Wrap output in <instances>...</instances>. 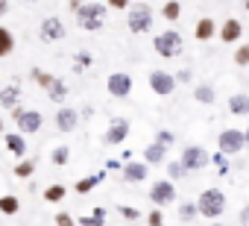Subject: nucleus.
Listing matches in <instances>:
<instances>
[{"label":"nucleus","mask_w":249,"mask_h":226,"mask_svg":"<svg viewBox=\"0 0 249 226\" xmlns=\"http://www.w3.org/2000/svg\"><path fill=\"white\" fill-rule=\"evenodd\" d=\"M117 214L123 217V220H141V208H135V206H117Z\"/></svg>","instance_id":"nucleus-36"},{"label":"nucleus","mask_w":249,"mask_h":226,"mask_svg":"<svg viewBox=\"0 0 249 226\" xmlns=\"http://www.w3.org/2000/svg\"><path fill=\"white\" fill-rule=\"evenodd\" d=\"M161 18H164V21H170V24H176V21L182 18V3H179V0H164V6H161Z\"/></svg>","instance_id":"nucleus-30"},{"label":"nucleus","mask_w":249,"mask_h":226,"mask_svg":"<svg viewBox=\"0 0 249 226\" xmlns=\"http://www.w3.org/2000/svg\"><path fill=\"white\" fill-rule=\"evenodd\" d=\"M12 121H15V127H18L21 135H36L44 127V115H41L38 109H21V106H15L12 109Z\"/></svg>","instance_id":"nucleus-5"},{"label":"nucleus","mask_w":249,"mask_h":226,"mask_svg":"<svg viewBox=\"0 0 249 226\" xmlns=\"http://www.w3.org/2000/svg\"><path fill=\"white\" fill-rule=\"evenodd\" d=\"M120 176H123V182H129V185L147 182V179H150V165H147V162H123Z\"/></svg>","instance_id":"nucleus-14"},{"label":"nucleus","mask_w":249,"mask_h":226,"mask_svg":"<svg viewBox=\"0 0 249 226\" xmlns=\"http://www.w3.org/2000/svg\"><path fill=\"white\" fill-rule=\"evenodd\" d=\"M226 106H229V112H231L234 118H249V94L246 91H234L226 100Z\"/></svg>","instance_id":"nucleus-18"},{"label":"nucleus","mask_w":249,"mask_h":226,"mask_svg":"<svg viewBox=\"0 0 249 226\" xmlns=\"http://www.w3.org/2000/svg\"><path fill=\"white\" fill-rule=\"evenodd\" d=\"M164 170H167V179H173V182H179V179L188 176V170H185V165L179 159H167L164 162Z\"/></svg>","instance_id":"nucleus-31"},{"label":"nucleus","mask_w":249,"mask_h":226,"mask_svg":"<svg viewBox=\"0 0 249 226\" xmlns=\"http://www.w3.org/2000/svg\"><path fill=\"white\" fill-rule=\"evenodd\" d=\"M194 100H196V103H202V106H214L217 94H214V88H211L208 82H199V85L194 88Z\"/></svg>","instance_id":"nucleus-27"},{"label":"nucleus","mask_w":249,"mask_h":226,"mask_svg":"<svg viewBox=\"0 0 249 226\" xmlns=\"http://www.w3.org/2000/svg\"><path fill=\"white\" fill-rule=\"evenodd\" d=\"M153 141H159V144H164V147H173V141H176V135H173L170 130H159Z\"/></svg>","instance_id":"nucleus-39"},{"label":"nucleus","mask_w":249,"mask_h":226,"mask_svg":"<svg viewBox=\"0 0 249 226\" xmlns=\"http://www.w3.org/2000/svg\"><path fill=\"white\" fill-rule=\"evenodd\" d=\"M30 76H33V79H36V82H38V85H41L44 91H47V88H50V85L56 82V76H53V74H44L41 68H30Z\"/></svg>","instance_id":"nucleus-33"},{"label":"nucleus","mask_w":249,"mask_h":226,"mask_svg":"<svg viewBox=\"0 0 249 226\" xmlns=\"http://www.w3.org/2000/svg\"><path fill=\"white\" fill-rule=\"evenodd\" d=\"M217 38L223 41V44H237L240 38H243V24L231 15V18H226L223 24H220V30H217Z\"/></svg>","instance_id":"nucleus-15"},{"label":"nucleus","mask_w":249,"mask_h":226,"mask_svg":"<svg viewBox=\"0 0 249 226\" xmlns=\"http://www.w3.org/2000/svg\"><path fill=\"white\" fill-rule=\"evenodd\" d=\"M68 97H71V91H68V82L56 76V82L47 88V100H50V103H56V106H65V103H68Z\"/></svg>","instance_id":"nucleus-22"},{"label":"nucleus","mask_w":249,"mask_h":226,"mask_svg":"<svg viewBox=\"0 0 249 226\" xmlns=\"http://www.w3.org/2000/svg\"><path fill=\"white\" fill-rule=\"evenodd\" d=\"M246 88H249V76H246Z\"/></svg>","instance_id":"nucleus-52"},{"label":"nucleus","mask_w":249,"mask_h":226,"mask_svg":"<svg viewBox=\"0 0 249 226\" xmlns=\"http://www.w3.org/2000/svg\"><path fill=\"white\" fill-rule=\"evenodd\" d=\"M56 226H76V217L71 214V211H56Z\"/></svg>","instance_id":"nucleus-40"},{"label":"nucleus","mask_w":249,"mask_h":226,"mask_svg":"<svg viewBox=\"0 0 249 226\" xmlns=\"http://www.w3.org/2000/svg\"><path fill=\"white\" fill-rule=\"evenodd\" d=\"M208 226H223V223L220 220H208Z\"/></svg>","instance_id":"nucleus-49"},{"label":"nucleus","mask_w":249,"mask_h":226,"mask_svg":"<svg viewBox=\"0 0 249 226\" xmlns=\"http://www.w3.org/2000/svg\"><path fill=\"white\" fill-rule=\"evenodd\" d=\"M132 88H135V79H132L129 71H111L108 79H106V91H108L114 100H126V97L132 94Z\"/></svg>","instance_id":"nucleus-8"},{"label":"nucleus","mask_w":249,"mask_h":226,"mask_svg":"<svg viewBox=\"0 0 249 226\" xmlns=\"http://www.w3.org/2000/svg\"><path fill=\"white\" fill-rule=\"evenodd\" d=\"M68 6H71V12L76 15V12H79V6H82V0H68Z\"/></svg>","instance_id":"nucleus-45"},{"label":"nucleus","mask_w":249,"mask_h":226,"mask_svg":"<svg viewBox=\"0 0 249 226\" xmlns=\"http://www.w3.org/2000/svg\"><path fill=\"white\" fill-rule=\"evenodd\" d=\"M211 165H217V170H220V176H226L229 173V156H223L220 150L211 156Z\"/></svg>","instance_id":"nucleus-37"},{"label":"nucleus","mask_w":249,"mask_h":226,"mask_svg":"<svg viewBox=\"0 0 249 226\" xmlns=\"http://www.w3.org/2000/svg\"><path fill=\"white\" fill-rule=\"evenodd\" d=\"M106 179V170H97V173H88V176H82V179H76L73 182V194H79V197H85V194H91L100 182Z\"/></svg>","instance_id":"nucleus-19"},{"label":"nucleus","mask_w":249,"mask_h":226,"mask_svg":"<svg viewBox=\"0 0 249 226\" xmlns=\"http://www.w3.org/2000/svg\"><path fill=\"white\" fill-rule=\"evenodd\" d=\"M91 65H94V56H91L88 50H76V53H73V65H71V68H73L76 74H82V71L91 68Z\"/></svg>","instance_id":"nucleus-32"},{"label":"nucleus","mask_w":249,"mask_h":226,"mask_svg":"<svg viewBox=\"0 0 249 226\" xmlns=\"http://www.w3.org/2000/svg\"><path fill=\"white\" fill-rule=\"evenodd\" d=\"M153 50H156L161 59H176V56H182V50H185V38H182L179 30H164V33L153 36Z\"/></svg>","instance_id":"nucleus-2"},{"label":"nucleus","mask_w":249,"mask_h":226,"mask_svg":"<svg viewBox=\"0 0 249 226\" xmlns=\"http://www.w3.org/2000/svg\"><path fill=\"white\" fill-rule=\"evenodd\" d=\"M147 85H150V91H153L156 97H170L179 82H176V76H173L167 68H153V71L147 74Z\"/></svg>","instance_id":"nucleus-7"},{"label":"nucleus","mask_w":249,"mask_h":226,"mask_svg":"<svg viewBox=\"0 0 249 226\" xmlns=\"http://www.w3.org/2000/svg\"><path fill=\"white\" fill-rule=\"evenodd\" d=\"M120 168H123L120 159H106V170H120Z\"/></svg>","instance_id":"nucleus-43"},{"label":"nucleus","mask_w":249,"mask_h":226,"mask_svg":"<svg viewBox=\"0 0 249 226\" xmlns=\"http://www.w3.org/2000/svg\"><path fill=\"white\" fill-rule=\"evenodd\" d=\"M106 12H108V6L106 3H82L79 6V12H76V24L85 30V33H97V30H103V24H106Z\"/></svg>","instance_id":"nucleus-3"},{"label":"nucleus","mask_w":249,"mask_h":226,"mask_svg":"<svg viewBox=\"0 0 249 226\" xmlns=\"http://www.w3.org/2000/svg\"><path fill=\"white\" fill-rule=\"evenodd\" d=\"M50 162H53L56 168L71 165V144H56V147L50 150Z\"/></svg>","instance_id":"nucleus-28"},{"label":"nucleus","mask_w":249,"mask_h":226,"mask_svg":"<svg viewBox=\"0 0 249 226\" xmlns=\"http://www.w3.org/2000/svg\"><path fill=\"white\" fill-rule=\"evenodd\" d=\"M36 159H18L15 162V168H12V173L18 176V179H33L36 176Z\"/></svg>","instance_id":"nucleus-24"},{"label":"nucleus","mask_w":249,"mask_h":226,"mask_svg":"<svg viewBox=\"0 0 249 226\" xmlns=\"http://www.w3.org/2000/svg\"><path fill=\"white\" fill-rule=\"evenodd\" d=\"M217 21L214 18H208V15H202V18H196V24H194V38L196 41H202V44H208L211 38H217Z\"/></svg>","instance_id":"nucleus-16"},{"label":"nucleus","mask_w":249,"mask_h":226,"mask_svg":"<svg viewBox=\"0 0 249 226\" xmlns=\"http://www.w3.org/2000/svg\"><path fill=\"white\" fill-rule=\"evenodd\" d=\"M79 109H73V106H59V112H56V130L59 132H65V135H71L76 127H79Z\"/></svg>","instance_id":"nucleus-13"},{"label":"nucleus","mask_w":249,"mask_h":226,"mask_svg":"<svg viewBox=\"0 0 249 226\" xmlns=\"http://www.w3.org/2000/svg\"><path fill=\"white\" fill-rule=\"evenodd\" d=\"M41 197H44V203H62V200L68 197V185L53 182V185H47V188L41 191Z\"/></svg>","instance_id":"nucleus-25"},{"label":"nucleus","mask_w":249,"mask_h":226,"mask_svg":"<svg viewBox=\"0 0 249 226\" xmlns=\"http://www.w3.org/2000/svg\"><path fill=\"white\" fill-rule=\"evenodd\" d=\"M179 217H182L185 223L196 220V217H199V211H196V203H182V206H179Z\"/></svg>","instance_id":"nucleus-35"},{"label":"nucleus","mask_w":249,"mask_h":226,"mask_svg":"<svg viewBox=\"0 0 249 226\" xmlns=\"http://www.w3.org/2000/svg\"><path fill=\"white\" fill-rule=\"evenodd\" d=\"M129 130H132L129 118H111V121H108V130L103 132V144H106V147L123 144V141L129 138Z\"/></svg>","instance_id":"nucleus-11"},{"label":"nucleus","mask_w":249,"mask_h":226,"mask_svg":"<svg viewBox=\"0 0 249 226\" xmlns=\"http://www.w3.org/2000/svg\"><path fill=\"white\" fill-rule=\"evenodd\" d=\"M0 138H3V144H6V150L15 156V159H27V138L15 130V132H3V135H0Z\"/></svg>","instance_id":"nucleus-17"},{"label":"nucleus","mask_w":249,"mask_h":226,"mask_svg":"<svg viewBox=\"0 0 249 226\" xmlns=\"http://www.w3.org/2000/svg\"><path fill=\"white\" fill-rule=\"evenodd\" d=\"M150 203L156 208H167L176 203V182L173 179H156L150 185Z\"/></svg>","instance_id":"nucleus-10"},{"label":"nucleus","mask_w":249,"mask_h":226,"mask_svg":"<svg viewBox=\"0 0 249 226\" xmlns=\"http://www.w3.org/2000/svg\"><path fill=\"white\" fill-rule=\"evenodd\" d=\"M167 150H170V147H164V144H159V141H150L141 156H144L147 165H164V162H167Z\"/></svg>","instance_id":"nucleus-21"},{"label":"nucleus","mask_w":249,"mask_h":226,"mask_svg":"<svg viewBox=\"0 0 249 226\" xmlns=\"http://www.w3.org/2000/svg\"><path fill=\"white\" fill-rule=\"evenodd\" d=\"M194 203H196L199 217H205V220H217V217L226 211V194H223V188H217V185L205 188Z\"/></svg>","instance_id":"nucleus-1"},{"label":"nucleus","mask_w":249,"mask_h":226,"mask_svg":"<svg viewBox=\"0 0 249 226\" xmlns=\"http://www.w3.org/2000/svg\"><path fill=\"white\" fill-rule=\"evenodd\" d=\"M106 6L108 9H117V12H126L132 6V0H106Z\"/></svg>","instance_id":"nucleus-41"},{"label":"nucleus","mask_w":249,"mask_h":226,"mask_svg":"<svg viewBox=\"0 0 249 226\" xmlns=\"http://www.w3.org/2000/svg\"><path fill=\"white\" fill-rule=\"evenodd\" d=\"M94 115V109L91 106H85V109H79V118H91Z\"/></svg>","instance_id":"nucleus-46"},{"label":"nucleus","mask_w":249,"mask_h":226,"mask_svg":"<svg viewBox=\"0 0 249 226\" xmlns=\"http://www.w3.org/2000/svg\"><path fill=\"white\" fill-rule=\"evenodd\" d=\"M21 85L18 82H9V85H3L0 88V109H15L18 103H21Z\"/></svg>","instance_id":"nucleus-20"},{"label":"nucleus","mask_w":249,"mask_h":226,"mask_svg":"<svg viewBox=\"0 0 249 226\" xmlns=\"http://www.w3.org/2000/svg\"><path fill=\"white\" fill-rule=\"evenodd\" d=\"M0 135H3V118H0Z\"/></svg>","instance_id":"nucleus-50"},{"label":"nucleus","mask_w":249,"mask_h":226,"mask_svg":"<svg viewBox=\"0 0 249 226\" xmlns=\"http://www.w3.org/2000/svg\"><path fill=\"white\" fill-rule=\"evenodd\" d=\"M173 76H176V82H191V79H194V74H191L188 68H182V71H179V74H173Z\"/></svg>","instance_id":"nucleus-42"},{"label":"nucleus","mask_w":249,"mask_h":226,"mask_svg":"<svg viewBox=\"0 0 249 226\" xmlns=\"http://www.w3.org/2000/svg\"><path fill=\"white\" fill-rule=\"evenodd\" d=\"M9 12V0H0V18H3Z\"/></svg>","instance_id":"nucleus-47"},{"label":"nucleus","mask_w":249,"mask_h":226,"mask_svg":"<svg viewBox=\"0 0 249 226\" xmlns=\"http://www.w3.org/2000/svg\"><path fill=\"white\" fill-rule=\"evenodd\" d=\"M12 50H15V36H12V30H9V27L0 24V59L12 56Z\"/></svg>","instance_id":"nucleus-26"},{"label":"nucleus","mask_w":249,"mask_h":226,"mask_svg":"<svg viewBox=\"0 0 249 226\" xmlns=\"http://www.w3.org/2000/svg\"><path fill=\"white\" fill-rule=\"evenodd\" d=\"M103 223H106V208H103V206H97L91 214L76 217V226H103Z\"/></svg>","instance_id":"nucleus-29"},{"label":"nucleus","mask_w":249,"mask_h":226,"mask_svg":"<svg viewBox=\"0 0 249 226\" xmlns=\"http://www.w3.org/2000/svg\"><path fill=\"white\" fill-rule=\"evenodd\" d=\"M243 6H246V12H249V0H243Z\"/></svg>","instance_id":"nucleus-51"},{"label":"nucleus","mask_w":249,"mask_h":226,"mask_svg":"<svg viewBox=\"0 0 249 226\" xmlns=\"http://www.w3.org/2000/svg\"><path fill=\"white\" fill-rule=\"evenodd\" d=\"M21 211V200L15 194H0V214H6V217H15Z\"/></svg>","instance_id":"nucleus-23"},{"label":"nucleus","mask_w":249,"mask_h":226,"mask_svg":"<svg viewBox=\"0 0 249 226\" xmlns=\"http://www.w3.org/2000/svg\"><path fill=\"white\" fill-rule=\"evenodd\" d=\"M243 138H246V147H249V124H246V130H243Z\"/></svg>","instance_id":"nucleus-48"},{"label":"nucleus","mask_w":249,"mask_h":226,"mask_svg":"<svg viewBox=\"0 0 249 226\" xmlns=\"http://www.w3.org/2000/svg\"><path fill=\"white\" fill-rule=\"evenodd\" d=\"M179 162L185 165V170H188V173H196V170H205V168L211 165V153H208L202 144H185V147H182Z\"/></svg>","instance_id":"nucleus-6"},{"label":"nucleus","mask_w":249,"mask_h":226,"mask_svg":"<svg viewBox=\"0 0 249 226\" xmlns=\"http://www.w3.org/2000/svg\"><path fill=\"white\" fill-rule=\"evenodd\" d=\"M68 36V30H65V24H62V18H44L41 21V27H38V38L44 41V44H56V41H62Z\"/></svg>","instance_id":"nucleus-12"},{"label":"nucleus","mask_w":249,"mask_h":226,"mask_svg":"<svg viewBox=\"0 0 249 226\" xmlns=\"http://www.w3.org/2000/svg\"><path fill=\"white\" fill-rule=\"evenodd\" d=\"M234 68H249V44L234 47Z\"/></svg>","instance_id":"nucleus-34"},{"label":"nucleus","mask_w":249,"mask_h":226,"mask_svg":"<svg viewBox=\"0 0 249 226\" xmlns=\"http://www.w3.org/2000/svg\"><path fill=\"white\" fill-rule=\"evenodd\" d=\"M243 147H246V138H243V130H237V127H226L217 135V150L223 156H237V153H243Z\"/></svg>","instance_id":"nucleus-9"},{"label":"nucleus","mask_w":249,"mask_h":226,"mask_svg":"<svg viewBox=\"0 0 249 226\" xmlns=\"http://www.w3.org/2000/svg\"><path fill=\"white\" fill-rule=\"evenodd\" d=\"M156 15H153V6L150 3H132L129 9H126V27H129V33H135V36H141V33H150L153 30V21Z\"/></svg>","instance_id":"nucleus-4"},{"label":"nucleus","mask_w":249,"mask_h":226,"mask_svg":"<svg viewBox=\"0 0 249 226\" xmlns=\"http://www.w3.org/2000/svg\"><path fill=\"white\" fill-rule=\"evenodd\" d=\"M147 226H164V208H150L147 211Z\"/></svg>","instance_id":"nucleus-38"},{"label":"nucleus","mask_w":249,"mask_h":226,"mask_svg":"<svg viewBox=\"0 0 249 226\" xmlns=\"http://www.w3.org/2000/svg\"><path fill=\"white\" fill-rule=\"evenodd\" d=\"M240 226H249V206L240 208Z\"/></svg>","instance_id":"nucleus-44"}]
</instances>
